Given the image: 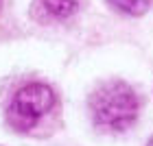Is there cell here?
Instances as JSON below:
<instances>
[{
    "label": "cell",
    "mask_w": 153,
    "mask_h": 146,
    "mask_svg": "<svg viewBox=\"0 0 153 146\" xmlns=\"http://www.w3.org/2000/svg\"><path fill=\"white\" fill-rule=\"evenodd\" d=\"M4 120L16 133L48 135L59 124V98L51 85L31 81L20 85L9 96L4 107Z\"/></svg>",
    "instance_id": "cell-1"
},
{
    "label": "cell",
    "mask_w": 153,
    "mask_h": 146,
    "mask_svg": "<svg viewBox=\"0 0 153 146\" xmlns=\"http://www.w3.org/2000/svg\"><path fill=\"white\" fill-rule=\"evenodd\" d=\"M88 105L92 122L109 133L127 131L138 120V111H140L136 92L125 81H107L99 85L90 96Z\"/></svg>",
    "instance_id": "cell-2"
},
{
    "label": "cell",
    "mask_w": 153,
    "mask_h": 146,
    "mask_svg": "<svg viewBox=\"0 0 153 146\" xmlns=\"http://www.w3.org/2000/svg\"><path fill=\"white\" fill-rule=\"evenodd\" d=\"M37 4L53 20H68L79 11V0H37Z\"/></svg>",
    "instance_id": "cell-3"
},
{
    "label": "cell",
    "mask_w": 153,
    "mask_h": 146,
    "mask_svg": "<svg viewBox=\"0 0 153 146\" xmlns=\"http://www.w3.org/2000/svg\"><path fill=\"white\" fill-rule=\"evenodd\" d=\"M109 4L114 7L116 11L125 13V15H142V13L149 11L151 7V0H109Z\"/></svg>",
    "instance_id": "cell-4"
},
{
    "label": "cell",
    "mask_w": 153,
    "mask_h": 146,
    "mask_svg": "<svg viewBox=\"0 0 153 146\" xmlns=\"http://www.w3.org/2000/svg\"><path fill=\"white\" fill-rule=\"evenodd\" d=\"M147 146H153V137H151V140H149V144H147Z\"/></svg>",
    "instance_id": "cell-5"
}]
</instances>
